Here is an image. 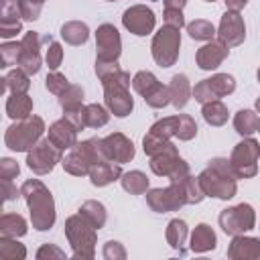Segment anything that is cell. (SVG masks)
<instances>
[{"instance_id":"39","label":"cell","mask_w":260,"mask_h":260,"mask_svg":"<svg viewBox=\"0 0 260 260\" xmlns=\"http://www.w3.org/2000/svg\"><path fill=\"white\" fill-rule=\"evenodd\" d=\"M43 43H47V51H45V61H47V67L51 71H57V67L61 65L63 61V47L53 39V37H43Z\"/></svg>"},{"instance_id":"52","label":"cell","mask_w":260,"mask_h":260,"mask_svg":"<svg viewBox=\"0 0 260 260\" xmlns=\"http://www.w3.org/2000/svg\"><path fill=\"white\" fill-rule=\"evenodd\" d=\"M165 2V8H179L183 10V6L187 4V0H162Z\"/></svg>"},{"instance_id":"36","label":"cell","mask_w":260,"mask_h":260,"mask_svg":"<svg viewBox=\"0 0 260 260\" xmlns=\"http://www.w3.org/2000/svg\"><path fill=\"white\" fill-rule=\"evenodd\" d=\"M187 32L195 41H213V37L217 35L215 26L205 18H195L193 22H189L187 24Z\"/></svg>"},{"instance_id":"28","label":"cell","mask_w":260,"mask_h":260,"mask_svg":"<svg viewBox=\"0 0 260 260\" xmlns=\"http://www.w3.org/2000/svg\"><path fill=\"white\" fill-rule=\"evenodd\" d=\"M61 37H63L65 43L77 47V45H83L89 39V28L81 20H69L61 26Z\"/></svg>"},{"instance_id":"44","label":"cell","mask_w":260,"mask_h":260,"mask_svg":"<svg viewBox=\"0 0 260 260\" xmlns=\"http://www.w3.org/2000/svg\"><path fill=\"white\" fill-rule=\"evenodd\" d=\"M69 85H71L69 79H67L63 73H59V71H51V73L47 75V79H45V87H47L51 93H55V95H61Z\"/></svg>"},{"instance_id":"54","label":"cell","mask_w":260,"mask_h":260,"mask_svg":"<svg viewBox=\"0 0 260 260\" xmlns=\"http://www.w3.org/2000/svg\"><path fill=\"white\" fill-rule=\"evenodd\" d=\"M258 132H260V118H258Z\"/></svg>"},{"instance_id":"38","label":"cell","mask_w":260,"mask_h":260,"mask_svg":"<svg viewBox=\"0 0 260 260\" xmlns=\"http://www.w3.org/2000/svg\"><path fill=\"white\" fill-rule=\"evenodd\" d=\"M26 256V250L22 244L16 242V238H6L2 236L0 238V258L4 260H22Z\"/></svg>"},{"instance_id":"19","label":"cell","mask_w":260,"mask_h":260,"mask_svg":"<svg viewBox=\"0 0 260 260\" xmlns=\"http://www.w3.org/2000/svg\"><path fill=\"white\" fill-rule=\"evenodd\" d=\"M230 53V47H225L221 41H207L201 49H197L195 53V61H197V67L203 69V71H211V69H217L223 59L228 57Z\"/></svg>"},{"instance_id":"57","label":"cell","mask_w":260,"mask_h":260,"mask_svg":"<svg viewBox=\"0 0 260 260\" xmlns=\"http://www.w3.org/2000/svg\"><path fill=\"white\" fill-rule=\"evenodd\" d=\"M108 2H114V0H108Z\"/></svg>"},{"instance_id":"14","label":"cell","mask_w":260,"mask_h":260,"mask_svg":"<svg viewBox=\"0 0 260 260\" xmlns=\"http://www.w3.org/2000/svg\"><path fill=\"white\" fill-rule=\"evenodd\" d=\"M95 49L98 59L95 61H118L122 53V39L114 24L104 22L95 30Z\"/></svg>"},{"instance_id":"17","label":"cell","mask_w":260,"mask_h":260,"mask_svg":"<svg viewBox=\"0 0 260 260\" xmlns=\"http://www.w3.org/2000/svg\"><path fill=\"white\" fill-rule=\"evenodd\" d=\"M41 43H43V37L35 30H28L24 32L20 45H22V53H20V63L18 67L24 69L28 75H37L41 71Z\"/></svg>"},{"instance_id":"16","label":"cell","mask_w":260,"mask_h":260,"mask_svg":"<svg viewBox=\"0 0 260 260\" xmlns=\"http://www.w3.org/2000/svg\"><path fill=\"white\" fill-rule=\"evenodd\" d=\"M244 39H246V24H244L240 10H225L219 20L217 41H221L225 47L232 49V47L242 45Z\"/></svg>"},{"instance_id":"3","label":"cell","mask_w":260,"mask_h":260,"mask_svg":"<svg viewBox=\"0 0 260 260\" xmlns=\"http://www.w3.org/2000/svg\"><path fill=\"white\" fill-rule=\"evenodd\" d=\"M102 160H108L102 138H89L69 148L67 154L61 158V165L69 175L83 177V175H89L91 165L102 162Z\"/></svg>"},{"instance_id":"26","label":"cell","mask_w":260,"mask_h":260,"mask_svg":"<svg viewBox=\"0 0 260 260\" xmlns=\"http://www.w3.org/2000/svg\"><path fill=\"white\" fill-rule=\"evenodd\" d=\"M6 114L12 120H22L32 114V100L26 93H12L6 100Z\"/></svg>"},{"instance_id":"15","label":"cell","mask_w":260,"mask_h":260,"mask_svg":"<svg viewBox=\"0 0 260 260\" xmlns=\"http://www.w3.org/2000/svg\"><path fill=\"white\" fill-rule=\"evenodd\" d=\"M122 24L126 30H130L132 35L136 37H146L154 30V24H156V18H154V12L144 6V4H134L130 8L124 10L122 14Z\"/></svg>"},{"instance_id":"24","label":"cell","mask_w":260,"mask_h":260,"mask_svg":"<svg viewBox=\"0 0 260 260\" xmlns=\"http://www.w3.org/2000/svg\"><path fill=\"white\" fill-rule=\"evenodd\" d=\"M169 91H171V104L177 108V110H183L189 102V98L193 95V87L187 79V75L183 73H177L173 75L171 83H169Z\"/></svg>"},{"instance_id":"4","label":"cell","mask_w":260,"mask_h":260,"mask_svg":"<svg viewBox=\"0 0 260 260\" xmlns=\"http://www.w3.org/2000/svg\"><path fill=\"white\" fill-rule=\"evenodd\" d=\"M130 83H132L130 73L124 69H118V71H114L102 79L104 102H106L108 110L118 118L128 116L134 108V100L130 95Z\"/></svg>"},{"instance_id":"8","label":"cell","mask_w":260,"mask_h":260,"mask_svg":"<svg viewBox=\"0 0 260 260\" xmlns=\"http://www.w3.org/2000/svg\"><path fill=\"white\" fill-rule=\"evenodd\" d=\"M258 158H260V142L252 136H246L238 142L230 154V165L238 179H250L258 173Z\"/></svg>"},{"instance_id":"1","label":"cell","mask_w":260,"mask_h":260,"mask_svg":"<svg viewBox=\"0 0 260 260\" xmlns=\"http://www.w3.org/2000/svg\"><path fill=\"white\" fill-rule=\"evenodd\" d=\"M20 195L28 205L32 228L39 232L51 230L55 223V203H53L51 191L39 179H28L22 183Z\"/></svg>"},{"instance_id":"20","label":"cell","mask_w":260,"mask_h":260,"mask_svg":"<svg viewBox=\"0 0 260 260\" xmlns=\"http://www.w3.org/2000/svg\"><path fill=\"white\" fill-rule=\"evenodd\" d=\"M77 128L63 116L61 120H57V122H53L51 126H49V140L59 148V150H69V148H73L75 144H77Z\"/></svg>"},{"instance_id":"6","label":"cell","mask_w":260,"mask_h":260,"mask_svg":"<svg viewBox=\"0 0 260 260\" xmlns=\"http://www.w3.org/2000/svg\"><path fill=\"white\" fill-rule=\"evenodd\" d=\"M95 228L81 215H71L65 221V236L73 248L75 258H93L95 254Z\"/></svg>"},{"instance_id":"43","label":"cell","mask_w":260,"mask_h":260,"mask_svg":"<svg viewBox=\"0 0 260 260\" xmlns=\"http://www.w3.org/2000/svg\"><path fill=\"white\" fill-rule=\"evenodd\" d=\"M20 53H22V45L18 43H4L0 47V61L2 67H10V65H18L20 63Z\"/></svg>"},{"instance_id":"46","label":"cell","mask_w":260,"mask_h":260,"mask_svg":"<svg viewBox=\"0 0 260 260\" xmlns=\"http://www.w3.org/2000/svg\"><path fill=\"white\" fill-rule=\"evenodd\" d=\"M104 258L106 260H124L126 258V250L122 248V244L120 242H114V240H110V242H106V246H104Z\"/></svg>"},{"instance_id":"49","label":"cell","mask_w":260,"mask_h":260,"mask_svg":"<svg viewBox=\"0 0 260 260\" xmlns=\"http://www.w3.org/2000/svg\"><path fill=\"white\" fill-rule=\"evenodd\" d=\"M37 258L43 260V258H65V252L59 250L55 244H43L37 252Z\"/></svg>"},{"instance_id":"22","label":"cell","mask_w":260,"mask_h":260,"mask_svg":"<svg viewBox=\"0 0 260 260\" xmlns=\"http://www.w3.org/2000/svg\"><path fill=\"white\" fill-rule=\"evenodd\" d=\"M122 175H124L122 165L114 162V160H102V162L91 165V169H89V179H91V185H95V187H106V185L118 181Z\"/></svg>"},{"instance_id":"30","label":"cell","mask_w":260,"mask_h":260,"mask_svg":"<svg viewBox=\"0 0 260 260\" xmlns=\"http://www.w3.org/2000/svg\"><path fill=\"white\" fill-rule=\"evenodd\" d=\"M26 234V221L18 213H4L0 217V236L6 238H20Z\"/></svg>"},{"instance_id":"27","label":"cell","mask_w":260,"mask_h":260,"mask_svg":"<svg viewBox=\"0 0 260 260\" xmlns=\"http://www.w3.org/2000/svg\"><path fill=\"white\" fill-rule=\"evenodd\" d=\"M187 234H189L187 223H185L183 219L175 217V219L169 221V225H167V234H165V236H167V242H169V246H171L173 250H177L179 254H185L183 246H185Z\"/></svg>"},{"instance_id":"2","label":"cell","mask_w":260,"mask_h":260,"mask_svg":"<svg viewBox=\"0 0 260 260\" xmlns=\"http://www.w3.org/2000/svg\"><path fill=\"white\" fill-rule=\"evenodd\" d=\"M236 173L228 158H211L207 167L199 173V183L205 197L215 199H232L238 191Z\"/></svg>"},{"instance_id":"55","label":"cell","mask_w":260,"mask_h":260,"mask_svg":"<svg viewBox=\"0 0 260 260\" xmlns=\"http://www.w3.org/2000/svg\"><path fill=\"white\" fill-rule=\"evenodd\" d=\"M258 81H260V69H258Z\"/></svg>"},{"instance_id":"21","label":"cell","mask_w":260,"mask_h":260,"mask_svg":"<svg viewBox=\"0 0 260 260\" xmlns=\"http://www.w3.org/2000/svg\"><path fill=\"white\" fill-rule=\"evenodd\" d=\"M0 37L10 39L20 32V4L18 0H0Z\"/></svg>"},{"instance_id":"9","label":"cell","mask_w":260,"mask_h":260,"mask_svg":"<svg viewBox=\"0 0 260 260\" xmlns=\"http://www.w3.org/2000/svg\"><path fill=\"white\" fill-rule=\"evenodd\" d=\"M150 171L158 177H169V181H181L189 175V165L179 156L177 146L171 142L150 156Z\"/></svg>"},{"instance_id":"32","label":"cell","mask_w":260,"mask_h":260,"mask_svg":"<svg viewBox=\"0 0 260 260\" xmlns=\"http://www.w3.org/2000/svg\"><path fill=\"white\" fill-rule=\"evenodd\" d=\"M258 114L254 110H240L234 116V128L240 136H252L254 132H258Z\"/></svg>"},{"instance_id":"41","label":"cell","mask_w":260,"mask_h":260,"mask_svg":"<svg viewBox=\"0 0 260 260\" xmlns=\"http://www.w3.org/2000/svg\"><path fill=\"white\" fill-rule=\"evenodd\" d=\"M160 81L154 77V73H150V71H138L134 77H132V87L144 98L148 91H152L156 85H158Z\"/></svg>"},{"instance_id":"10","label":"cell","mask_w":260,"mask_h":260,"mask_svg":"<svg viewBox=\"0 0 260 260\" xmlns=\"http://www.w3.org/2000/svg\"><path fill=\"white\" fill-rule=\"evenodd\" d=\"M146 203L156 213L177 211L179 207L187 205V195H185L183 181H171L169 187H158V189L146 191Z\"/></svg>"},{"instance_id":"37","label":"cell","mask_w":260,"mask_h":260,"mask_svg":"<svg viewBox=\"0 0 260 260\" xmlns=\"http://www.w3.org/2000/svg\"><path fill=\"white\" fill-rule=\"evenodd\" d=\"M83 102V89L81 85H69L61 95H59V104L63 108V112H71V110H79Z\"/></svg>"},{"instance_id":"51","label":"cell","mask_w":260,"mask_h":260,"mask_svg":"<svg viewBox=\"0 0 260 260\" xmlns=\"http://www.w3.org/2000/svg\"><path fill=\"white\" fill-rule=\"evenodd\" d=\"M223 2H225L228 10H242L250 0H223Z\"/></svg>"},{"instance_id":"48","label":"cell","mask_w":260,"mask_h":260,"mask_svg":"<svg viewBox=\"0 0 260 260\" xmlns=\"http://www.w3.org/2000/svg\"><path fill=\"white\" fill-rule=\"evenodd\" d=\"M18 173H20V167H18L16 160H12V158H2V160H0V177H2V179L12 181Z\"/></svg>"},{"instance_id":"42","label":"cell","mask_w":260,"mask_h":260,"mask_svg":"<svg viewBox=\"0 0 260 260\" xmlns=\"http://www.w3.org/2000/svg\"><path fill=\"white\" fill-rule=\"evenodd\" d=\"M144 102L150 106V108H165L171 104V91H169V85H162L158 83L152 91H148L144 95Z\"/></svg>"},{"instance_id":"29","label":"cell","mask_w":260,"mask_h":260,"mask_svg":"<svg viewBox=\"0 0 260 260\" xmlns=\"http://www.w3.org/2000/svg\"><path fill=\"white\" fill-rule=\"evenodd\" d=\"M77 213H81L95 230H100V228H104L106 225V219H108V213H106V207H104V203H100V201H93V199H89V201H85V203H81V207H79V211Z\"/></svg>"},{"instance_id":"31","label":"cell","mask_w":260,"mask_h":260,"mask_svg":"<svg viewBox=\"0 0 260 260\" xmlns=\"http://www.w3.org/2000/svg\"><path fill=\"white\" fill-rule=\"evenodd\" d=\"M81 118H83L85 128H102V126L108 124L110 114L100 104H87V106L81 108Z\"/></svg>"},{"instance_id":"11","label":"cell","mask_w":260,"mask_h":260,"mask_svg":"<svg viewBox=\"0 0 260 260\" xmlns=\"http://www.w3.org/2000/svg\"><path fill=\"white\" fill-rule=\"evenodd\" d=\"M217 221H219V228L228 236H240L256 225V213L250 203H240V205L223 209Z\"/></svg>"},{"instance_id":"23","label":"cell","mask_w":260,"mask_h":260,"mask_svg":"<svg viewBox=\"0 0 260 260\" xmlns=\"http://www.w3.org/2000/svg\"><path fill=\"white\" fill-rule=\"evenodd\" d=\"M228 256L234 260H244V258H260V238H246L244 234L234 236Z\"/></svg>"},{"instance_id":"34","label":"cell","mask_w":260,"mask_h":260,"mask_svg":"<svg viewBox=\"0 0 260 260\" xmlns=\"http://www.w3.org/2000/svg\"><path fill=\"white\" fill-rule=\"evenodd\" d=\"M124 191H128L130 195H142L148 191V179L142 171H128L120 177Z\"/></svg>"},{"instance_id":"7","label":"cell","mask_w":260,"mask_h":260,"mask_svg":"<svg viewBox=\"0 0 260 260\" xmlns=\"http://www.w3.org/2000/svg\"><path fill=\"white\" fill-rule=\"evenodd\" d=\"M179 30L181 28L165 24L162 28H158V32H154L150 51H152V59L156 61V65L171 67L179 59V47H181V32Z\"/></svg>"},{"instance_id":"18","label":"cell","mask_w":260,"mask_h":260,"mask_svg":"<svg viewBox=\"0 0 260 260\" xmlns=\"http://www.w3.org/2000/svg\"><path fill=\"white\" fill-rule=\"evenodd\" d=\"M102 142H104V150L108 154V160L124 165V162H130L136 154L132 140L126 138L122 132H112L106 138H102Z\"/></svg>"},{"instance_id":"25","label":"cell","mask_w":260,"mask_h":260,"mask_svg":"<svg viewBox=\"0 0 260 260\" xmlns=\"http://www.w3.org/2000/svg\"><path fill=\"white\" fill-rule=\"evenodd\" d=\"M215 244H217L215 232H213L207 223H199V225L193 230V234H191V244H189V248H191L193 252H209V250L215 248Z\"/></svg>"},{"instance_id":"56","label":"cell","mask_w":260,"mask_h":260,"mask_svg":"<svg viewBox=\"0 0 260 260\" xmlns=\"http://www.w3.org/2000/svg\"><path fill=\"white\" fill-rule=\"evenodd\" d=\"M205 2H215V0H205Z\"/></svg>"},{"instance_id":"53","label":"cell","mask_w":260,"mask_h":260,"mask_svg":"<svg viewBox=\"0 0 260 260\" xmlns=\"http://www.w3.org/2000/svg\"><path fill=\"white\" fill-rule=\"evenodd\" d=\"M256 110H258V112H260V98H258V100H256Z\"/></svg>"},{"instance_id":"45","label":"cell","mask_w":260,"mask_h":260,"mask_svg":"<svg viewBox=\"0 0 260 260\" xmlns=\"http://www.w3.org/2000/svg\"><path fill=\"white\" fill-rule=\"evenodd\" d=\"M18 4H20V16H22V20L32 22V20H37L41 16V10H43V4L45 2H41V0H18Z\"/></svg>"},{"instance_id":"50","label":"cell","mask_w":260,"mask_h":260,"mask_svg":"<svg viewBox=\"0 0 260 260\" xmlns=\"http://www.w3.org/2000/svg\"><path fill=\"white\" fill-rule=\"evenodd\" d=\"M2 189H4V199H6V201L16 199L18 193H20L16 187H12V181H6V179H2Z\"/></svg>"},{"instance_id":"40","label":"cell","mask_w":260,"mask_h":260,"mask_svg":"<svg viewBox=\"0 0 260 260\" xmlns=\"http://www.w3.org/2000/svg\"><path fill=\"white\" fill-rule=\"evenodd\" d=\"M197 136V124L189 114H177V130L175 138L179 140H191Z\"/></svg>"},{"instance_id":"13","label":"cell","mask_w":260,"mask_h":260,"mask_svg":"<svg viewBox=\"0 0 260 260\" xmlns=\"http://www.w3.org/2000/svg\"><path fill=\"white\" fill-rule=\"evenodd\" d=\"M236 89V79L228 73H215L207 79H201L199 83H195L193 87V98L199 104H207V102H215L223 95L234 93Z\"/></svg>"},{"instance_id":"58","label":"cell","mask_w":260,"mask_h":260,"mask_svg":"<svg viewBox=\"0 0 260 260\" xmlns=\"http://www.w3.org/2000/svg\"><path fill=\"white\" fill-rule=\"evenodd\" d=\"M41 2H45V0H41Z\"/></svg>"},{"instance_id":"33","label":"cell","mask_w":260,"mask_h":260,"mask_svg":"<svg viewBox=\"0 0 260 260\" xmlns=\"http://www.w3.org/2000/svg\"><path fill=\"white\" fill-rule=\"evenodd\" d=\"M4 89H8V91H12V93H26L28 91V87H30V79H28V73L24 71V69H20V67H16V69H12V71H8L6 75H4Z\"/></svg>"},{"instance_id":"35","label":"cell","mask_w":260,"mask_h":260,"mask_svg":"<svg viewBox=\"0 0 260 260\" xmlns=\"http://www.w3.org/2000/svg\"><path fill=\"white\" fill-rule=\"evenodd\" d=\"M201 114H203V120H205L209 126H223V124L228 122V108H225L219 100L203 104Z\"/></svg>"},{"instance_id":"5","label":"cell","mask_w":260,"mask_h":260,"mask_svg":"<svg viewBox=\"0 0 260 260\" xmlns=\"http://www.w3.org/2000/svg\"><path fill=\"white\" fill-rule=\"evenodd\" d=\"M43 132H45V122H43V118L30 114L28 118L16 120L10 128H6L4 144H6L10 150H16V152H28V150L41 140Z\"/></svg>"},{"instance_id":"47","label":"cell","mask_w":260,"mask_h":260,"mask_svg":"<svg viewBox=\"0 0 260 260\" xmlns=\"http://www.w3.org/2000/svg\"><path fill=\"white\" fill-rule=\"evenodd\" d=\"M165 24L169 26H175V28H183L185 26V16H183V10L179 8H165Z\"/></svg>"},{"instance_id":"12","label":"cell","mask_w":260,"mask_h":260,"mask_svg":"<svg viewBox=\"0 0 260 260\" xmlns=\"http://www.w3.org/2000/svg\"><path fill=\"white\" fill-rule=\"evenodd\" d=\"M63 158V150H59L49 138H41L26 152V167L37 175H47L55 169V165Z\"/></svg>"}]
</instances>
